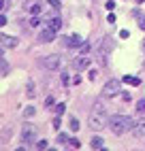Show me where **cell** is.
<instances>
[{"label": "cell", "instance_id": "7", "mask_svg": "<svg viewBox=\"0 0 145 151\" xmlns=\"http://www.w3.org/2000/svg\"><path fill=\"white\" fill-rule=\"evenodd\" d=\"M111 49H113V38H111V36H105V38H102V43H100V55H102V58L109 55Z\"/></svg>", "mask_w": 145, "mask_h": 151}, {"label": "cell", "instance_id": "16", "mask_svg": "<svg viewBox=\"0 0 145 151\" xmlns=\"http://www.w3.org/2000/svg\"><path fill=\"white\" fill-rule=\"evenodd\" d=\"M122 81H124V83H128V85H139V83H141L137 77H130V75H126V77L122 79Z\"/></svg>", "mask_w": 145, "mask_h": 151}, {"label": "cell", "instance_id": "32", "mask_svg": "<svg viewBox=\"0 0 145 151\" xmlns=\"http://www.w3.org/2000/svg\"><path fill=\"white\" fill-rule=\"evenodd\" d=\"M113 9H115V2H113V0H109V2H107V11H113Z\"/></svg>", "mask_w": 145, "mask_h": 151}, {"label": "cell", "instance_id": "26", "mask_svg": "<svg viewBox=\"0 0 145 151\" xmlns=\"http://www.w3.org/2000/svg\"><path fill=\"white\" fill-rule=\"evenodd\" d=\"M36 149H41V151L47 149V140H36Z\"/></svg>", "mask_w": 145, "mask_h": 151}, {"label": "cell", "instance_id": "6", "mask_svg": "<svg viewBox=\"0 0 145 151\" xmlns=\"http://www.w3.org/2000/svg\"><path fill=\"white\" fill-rule=\"evenodd\" d=\"M38 41H41V43H54V41H56V30L49 28V26H47L45 30H41Z\"/></svg>", "mask_w": 145, "mask_h": 151}, {"label": "cell", "instance_id": "3", "mask_svg": "<svg viewBox=\"0 0 145 151\" xmlns=\"http://www.w3.org/2000/svg\"><path fill=\"white\" fill-rule=\"evenodd\" d=\"M122 83L124 81H120V79H111V81H107L105 83V87H102V98H115L120 92H122Z\"/></svg>", "mask_w": 145, "mask_h": 151}, {"label": "cell", "instance_id": "25", "mask_svg": "<svg viewBox=\"0 0 145 151\" xmlns=\"http://www.w3.org/2000/svg\"><path fill=\"white\" fill-rule=\"evenodd\" d=\"M38 26H41V22H38V17L34 15L32 19H30V28H38Z\"/></svg>", "mask_w": 145, "mask_h": 151}, {"label": "cell", "instance_id": "37", "mask_svg": "<svg viewBox=\"0 0 145 151\" xmlns=\"http://www.w3.org/2000/svg\"><path fill=\"white\" fill-rule=\"evenodd\" d=\"M143 51H145V38H143Z\"/></svg>", "mask_w": 145, "mask_h": 151}, {"label": "cell", "instance_id": "18", "mask_svg": "<svg viewBox=\"0 0 145 151\" xmlns=\"http://www.w3.org/2000/svg\"><path fill=\"white\" fill-rule=\"evenodd\" d=\"M34 113H36V109H34V106H28V109L24 111V117L30 119V117H34Z\"/></svg>", "mask_w": 145, "mask_h": 151}, {"label": "cell", "instance_id": "13", "mask_svg": "<svg viewBox=\"0 0 145 151\" xmlns=\"http://www.w3.org/2000/svg\"><path fill=\"white\" fill-rule=\"evenodd\" d=\"M47 26H49V28H54L56 32H58V30L62 28V19H60V17H51V19H47Z\"/></svg>", "mask_w": 145, "mask_h": 151}, {"label": "cell", "instance_id": "29", "mask_svg": "<svg viewBox=\"0 0 145 151\" xmlns=\"http://www.w3.org/2000/svg\"><path fill=\"white\" fill-rule=\"evenodd\" d=\"M70 83V79H68V75L64 73V75H62V85H68Z\"/></svg>", "mask_w": 145, "mask_h": 151}, {"label": "cell", "instance_id": "5", "mask_svg": "<svg viewBox=\"0 0 145 151\" xmlns=\"http://www.w3.org/2000/svg\"><path fill=\"white\" fill-rule=\"evenodd\" d=\"M60 64H62V58H60L58 53H51V55H47V58L43 60V66H45L47 70H58Z\"/></svg>", "mask_w": 145, "mask_h": 151}, {"label": "cell", "instance_id": "9", "mask_svg": "<svg viewBox=\"0 0 145 151\" xmlns=\"http://www.w3.org/2000/svg\"><path fill=\"white\" fill-rule=\"evenodd\" d=\"M62 43H64V47H81L86 41L81 36H77V34H72L70 38H62Z\"/></svg>", "mask_w": 145, "mask_h": 151}, {"label": "cell", "instance_id": "28", "mask_svg": "<svg viewBox=\"0 0 145 151\" xmlns=\"http://www.w3.org/2000/svg\"><path fill=\"white\" fill-rule=\"evenodd\" d=\"M64 104H56V115H62V113H64Z\"/></svg>", "mask_w": 145, "mask_h": 151}, {"label": "cell", "instance_id": "12", "mask_svg": "<svg viewBox=\"0 0 145 151\" xmlns=\"http://www.w3.org/2000/svg\"><path fill=\"white\" fill-rule=\"evenodd\" d=\"M24 6H26V11H28V13H32V15H38V13H41V4L34 2V0H26V4H24Z\"/></svg>", "mask_w": 145, "mask_h": 151}, {"label": "cell", "instance_id": "15", "mask_svg": "<svg viewBox=\"0 0 145 151\" xmlns=\"http://www.w3.org/2000/svg\"><path fill=\"white\" fill-rule=\"evenodd\" d=\"M90 147L92 149H102V147H105V140H102L100 136H94V138L90 140Z\"/></svg>", "mask_w": 145, "mask_h": 151}, {"label": "cell", "instance_id": "1", "mask_svg": "<svg viewBox=\"0 0 145 151\" xmlns=\"http://www.w3.org/2000/svg\"><path fill=\"white\" fill-rule=\"evenodd\" d=\"M88 126L92 130H102L105 126H109V117H107V109L102 102H96L92 106V113L88 117Z\"/></svg>", "mask_w": 145, "mask_h": 151}, {"label": "cell", "instance_id": "33", "mask_svg": "<svg viewBox=\"0 0 145 151\" xmlns=\"http://www.w3.org/2000/svg\"><path fill=\"white\" fill-rule=\"evenodd\" d=\"M0 26H7V15H4V13L0 15Z\"/></svg>", "mask_w": 145, "mask_h": 151}, {"label": "cell", "instance_id": "20", "mask_svg": "<svg viewBox=\"0 0 145 151\" xmlns=\"http://www.w3.org/2000/svg\"><path fill=\"white\" fill-rule=\"evenodd\" d=\"M90 49H92V45H90V43H83V45L79 47V51L83 53V55H88V53H90Z\"/></svg>", "mask_w": 145, "mask_h": 151}, {"label": "cell", "instance_id": "24", "mask_svg": "<svg viewBox=\"0 0 145 151\" xmlns=\"http://www.w3.org/2000/svg\"><path fill=\"white\" fill-rule=\"evenodd\" d=\"M68 140H70V138H68L66 134H58V143H62V145H66Z\"/></svg>", "mask_w": 145, "mask_h": 151}, {"label": "cell", "instance_id": "31", "mask_svg": "<svg viewBox=\"0 0 145 151\" xmlns=\"http://www.w3.org/2000/svg\"><path fill=\"white\" fill-rule=\"evenodd\" d=\"M9 6H11V0H2V11H7Z\"/></svg>", "mask_w": 145, "mask_h": 151}, {"label": "cell", "instance_id": "14", "mask_svg": "<svg viewBox=\"0 0 145 151\" xmlns=\"http://www.w3.org/2000/svg\"><path fill=\"white\" fill-rule=\"evenodd\" d=\"M132 15L137 17V22H139V28H141V30H145V15L139 11V9H134V11H132Z\"/></svg>", "mask_w": 145, "mask_h": 151}, {"label": "cell", "instance_id": "10", "mask_svg": "<svg viewBox=\"0 0 145 151\" xmlns=\"http://www.w3.org/2000/svg\"><path fill=\"white\" fill-rule=\"evenodd\" d=\"M0 41H2V51H4V49H15V47H17V38H15V36L2 34V38H0Z\"/></svg>", "mask_w": 145, "mask_h": 151}, {"label": "cell", "instance_id": "17", "mask_svg": "<svg viewBox=\"0 0 145 151\" xmlns=\"http://www.w3.org/2000/svg\"><path fill=\"white\" fill-rule=\"evenodd\" d=\"M26 94H28V98H34V96H36V89H34V83H32V81H28Z\"/></svg>", "mask_w": 145, "mask_h": 151}, {"label": "cell", "instance_id": "4", "mask_svg": "<svg viewBox=\"0 0 145 151\" xmlns=\"http://www.w3.org/2000/svg\"><path fill=\"white\" fill-rule=\"evenodd\" d=\"M34 138H36V128L32 124H26L22 128V143L24 145H30V143H34Z\"/></svg>", "mask_w": 145, "mask_h": 151}, {"label": "cell", "instance_id": "22", "mask_svg": "<svg viewBox=\"0 0 145 151\" xmlns=\"http://www.w3.org/2000/svg\"><path fill=\"white\" fill-rule=\"evenodd\" d=\"M79 128H81V126H79V122H77L75 117H72V119H70V130H72V132H77Z\"/></svg>", "mask_w": 145, "mask_h": 151}, {"label": "cell", "instance_id": "35", "mask_svg": "<svg viewBox=\"0 0 145 151\" xmlns=\"http://www.w3.org/2000/svg\"><path fill=\"white\" fill-rule=\"evenodd\" d=\"M107 19H109V24H115V15H113V13H109V17H107Z\"/></svg>", "mask_w": 145, "mask_h": 151}, {"label": "cell", "instance_id": "27", "mask_svg": "<svg viewBox=\"0 0 145 151\" xmlns=\"http://www.w3.org/2000/svg\"><path fill=\"white\" fill-rule=\"evenodd\" d=\"M47 4L51 9H60V0H47Z\"/></svg>", "mask_w": 145, "mask_h": 151}, {"label": "cell", "instance_id": "2", "mask_svg": "<svg viewBox=\"0 0 145 151\" xmlns=\"http://www.w3.org/2000/svg\"><path fill=\"white\" fill-rule=\"evenodd\" d=\"M132 126H134V119L128 117V115H113V117H109V130L115 136L132 130Z\"/></svg>", "mask_w": 145, "mask_h": 151}, {"label": "cell", "instance_id": "30", "mask_svg": "<svg viewBox=\"0 0 145 151\" xmlns=\"http://www.w3.org/2000/svg\"><path fill=\"white\" fill-rule=\"evenodd\" d=\"M128 36H130L128 30H120V38H128Z\"/></svg>", "mask_w": 145, "mask_h": 151}, {"label": "cell", "instance_id": "19", "mask_svg": "<svg viewBox=\"0 0 145 151\" xmlns=\"http://www.w3.org/2000/svg\"><path fill=\"white\" fill-rule=\"evenodd\" d=\"M0 66H2V77H7V75H9V62H7L4 58L0 60Z\"/></svg>", "mask_w": 145, "mask_h": 151}, {"label": "cell", "instance_id": "8", "mask_svg": "<svg viewBox=\"0 0 145 151\" xmlns=\"http://www.w3.org/2000/svg\"><path fill=\"white\" fill-rule=\"evenodd\" d=\"M132 134L137 136V138H145V119L134 122V126H132Z\"/></svg>", "mask_w": 145, "mask_h": 151}, {"label": "cell", "instance_id": "11", "mask_svg": "<svg viewBox=\"0 0 145 151\" xmlns=\"http://www.w3.org/2000/svg\"><path fill=\"white\" fill-rule=\"evenodd\" d=\"M88 66H90V58L81 53V55H79V58L75 60V68H77V70H86Z\"/></svg>", "mask_w": 145, "mask_h": 151}, {"label": "cell", "instance_id": "36", "mask_svg": "<svg viewBox=\"0 0 145 151\" xmlns=\"http://www.w3.org/2000/svg\"><path fill=\"white\" fill-rule=\"evenodd\" d=\"M54 128H56V130L60 128V117H56V119H54Z\"/></svg>", "mask_w": 145, "mask_h": 151}, {"label": "cell", "instance_id": "21", "mask_svg": "<svg viewBox=\"0 0 145 151\" xmlns=\"http://www.w3.org/2000/svg\"><path fill=\"white\" fill-rule=\"evenodd\" d=\"M137 113H145V98L137 102Z\"/></svg>", "mask_w": 145, "mask_h": 151}, {"label": "cell", "instance_id": "23", "mask_svg": "<svg viewBox=\"0 0 145 151\" xmlns=\"http://www.w3.org/2000/svg\"><path fill=\"white\" fill-rule=\"evenodd\" d=\"M68 145H70L72 149H79V147H81V140H77V138H70V140H68Z\"/></svg>", "mask_w": 145, "mask_h": 151}, {"label": "cell", "instance_id": "34", "mask_svg": "<svg viewBox=\"0 0 145 151\" xmlns=\"http://www.w3.org/2000/svg\"><path fill=\"white\" fill-rule=\"evenodd\" d=\"M51 104H54V98H51V96L45 98V106H51Z\"/></svg>", "mask_w": 145, "mask_h": 151}]
</instances>
